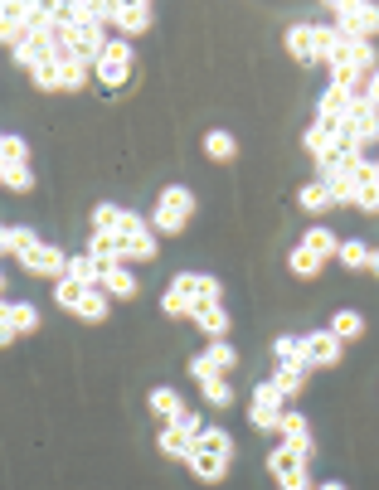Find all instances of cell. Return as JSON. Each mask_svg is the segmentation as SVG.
I'll use <instances>...</instances> for the list:
<instances>
[{
  "mask_svg": "<svg viewBox=\"0 0 379 490\" xmlns=\"http://www.w3.org/2000/svg\"><path fill=\"white\" fill-rule=\"evenodd\" d=\"M194 209H200V204H194V194L185 185H165L146 219H151V229H156L161 238H180L194 223Z\"/></svg>",
  "mask_w": 379,
  "mask_h": 490,
  "instance_id": "obj_1",
  "label": "cell"
},
{
  "mask_svg": "<svg viewBox=\"0 0 379 490\" xmlns=\"http://www.w3.org/2000/svg\"><path fill=\"white\" fill-rule=\"evenodd\" d=\"M171 287H175L190 306H219V301H224V282H219V277H209V272H175Z\"/></svg>",
  "mask_w": 379,
  "mask_h": 490,
  "instance_id": "obj_12",
  "label": "cell"
},
{
  "mask_svg": "<svg viewBox=\"0 0 379 490\" xmlns=\"http://www.w3.org/2000/svg\"><path fill=\"white\" fill-rule=\"evenodd\" d=\"M287 272L292 277H297V282H312V277H321V272H326V262H321L316 253H312V248H292V253H287Z\"/></svg>",
  "mask_w": 379,
  "mask_h": 490,
  "instance_id": "obj_30",
  "label": "cell"
},
{
  "mask_svg": "<svg viewBox=\"0 0 379 490\" xmlns=\"http://www.w3.org/2000/svg\"><path fill=\"white\" fill-rule=\"evenodd\" d=\"M204 359L214 364L219 374H234V369H238V349H234L229 340H209V345H204Z\"/></svg>",
  "mask_w": 379,
  "mask_h": 490,
  "instance_id": "obj_39",
  "label": "cell"
},
{
  "mask_svg": "<svg viewBox=\"0 0 379 490\" xmlns=\"http://www.w3.org/2000/svg\"><path fill=\"white\" fill-rule=\"evenodd\" d=\"M103 291L112 301H136V297H142V277L126 268V262H117V268L103 272Z\"/></svg>",
  "mask_w": 379,
  "mask_h": 490,
  "instance_id": "obj_19",
  "label": "cell"
},
{
  "mask_svg": "<svg viewBox=\"0 0 379 490\" xmlns=\"http://www.w3.org/2000/svg\"><path fill=\"white\" fill-rule=\"evenodd\" d=\"M355 97H360V88H350V83H335L331 78L326 88H321V97H316V122H326V127H331V122H341Z\"/></svg>",
  "mask_w": 379,
  "mask_h": 490,
  "instance_id": "obj_13",
  "label": "cell"
},
{
  "mask_svg": "<svg viewBox=\"0 0 379 490\" xmlns=\"http://www.w3.org/2000/svg\"><path fill=\"white\" fill-rule=\"evenodd\" d=\"M54 44H59V39H49V34H30L25 39V44L15 49V64L20 68H45V64H59V54H54Z\"/></svg>",
  "mask_w": 379,
  "mask_h": 490,
  "instance_id": "obj_20",
  "label": "cell"
},
{
  "mask_svg": "<svg viewBox=\"0 0 379 490\" xmlns=\"http://www.w3.org/2000/svg\"><path fill=\"white\" fill-rule=\"evenodd\" d=\"M107 316H112V297H107L103 287H93L88 301H83V311H78V320H88V326H103Z\"/></svg>",
  "mask_w": 379,
  "mask_h": 490,
  "instance_id": "obj_35",
  "label": "cell"
},
{
  "mask_svg": "<svg viewBox=\"0 0 379 490\" xmlns=\"http://www.w3.org/2000/svg\"><path fill=\"white\" fill-rule=\"evenodd\" d=\"M316 490H350V485H345V481H321Z\"/></svg>",
  "mask_w": 379,
  "mask_h": 490,
  "instance_id": "obj_45",
  "label": "cell"
},
{
  "mask_svg": "<svg viewBox=\"0 0 379 490\" xmlns=\"http://www.w3.org/2000/svg\"><path fill=\"white\" fill-rule=\"evenodd\" d=\"M370 277H379V248H374V258H370Z\"/></svg>",
  "mask_w": 379,
  "mask_h": 490,
  "instance_id": "obj_46",
  "label": "cell"
},
{
  "mask_svg": "<svg viewBox=\"0 0 379 490\" xmlns=\"http://www.w3.org/2000/svg\"><path fill=\"white\" fill-rule=\"evenodd\" d=\"M0 185H5V194H30L35 190V171L30 165H0Z\"/></svg>",
  "mask_w": 379,
  "mask_h": 490,
  "instance_id": "obj_36",
  "label": "cell"
},
{
  "mask_svg": "<svg viewBox=\"0 0 379 490\" xmlns=\"http://www.w3.org/2000/svg\"><path fill=\"white\" fill-rule=\"evenodd\" d=\"M146 408H151V417H161V427L165 423H180V417H185L190 408H185V394H180V388H171V384H156L146 394Z\"/></svg>",
  "mask_w": 379,
  "mask_h": 490,
  "instance_id": "obj_17",
  "label": "cell"
},
{
  "mask_svg": "<svg viewBox=\"0 0 379 490\" xmlns=\"http://www.w3.org/2000/svg\"><path fill=\"white\" fill-rule=\"evenodd\" d=\"M277 437H283V446H292L297 456H306L312 461L316 456V437H312V423L297 413V408H287L283 413V423H277Z\"/></svg>",
  "mask_w": 379,
  "mask_h": 490,
  "instance_id": "obj_15",
  "label": "cell"
},
{
  "mask_svg": "<svg viewBox=\"0 0 379 490\" xmlns=\"http://www.w3.org/2000/svg\"><path fill=\"white\" fill-rule=\"evenodd\" d=\"M268 475L277 481V490H316L306 456H297L292 446H273V452H268Z\"/></svg>",
  "mask_w": 379,
  "mask_h": 490,
  "instance_id": "obj_6",
  "label": "cell"
},
{
  "mask_svg": "<svg viewBox=\"0 0 379 490\" xmlns=\"http://www.w3.org/2000/svg\"><path fill=\"white\" fill-rule=\"evenodd\" d=\"M302 349H306V369H335V364L345 359V345L331 335V326H321V330H306L302 335Z\"/></svg>",
  "mask_w": 379,
  "mask_h": 490,
  "instance_id": "obj_10",
  "label": "cell"
},
{
  "mask_svg": "<svg viewBox=\"0 0 379 490\" xmlns=\"http://www.w3.org/2000/svg\"><path fill=\"white\" fill-rule=\"evenodd\" d=\"M200 432H204V417H200V413H185L180 423H165V427L156 432L161 456H171V461H190L194 442H200Z\"/></svg>",
  "mask_w": 379,
  "mask_h": 490,
  "instance_id": "obj_5",
  "label": "cell"
},
{
  "mask_svg": "<svg viewBox=\"0 0 379 490\" xmlns=\"http://www.w3.org/2000/svg\"><path fill=\"white\" fill-rule=\"evenodd\" d=\"M302 248H312V253L321 258V262H331V258H341V238H335L326 223H312V229L302 233Z\"/></svg>",
  "mask_w": 379,
  "mask_h": 490,
  "instance_id": "obj_28",
  "label": "cell"
},
{
  "mask_svg": "<svg viewBox=\"0 0 379 490\" xmlns=\"http://www.w3.org/2000/svg\"><path fill=\"white\" fill-rule=\"evenodd\" d=\"M326 15L341 34L350 39H364V44H374L379 39V5L374 0H326Z\"/></svg>",
  "mask_w": 379,
  "mask_h": 490,
  "instance_id": "obj_2",
  "label": "cell"
},
{
  "mask_svg": "<svg viewBox=\"0 0 379 490\" xmlns=\"http://www.w3.org/2000/svg\"><path fill=\"white\" fill-rule=\"evenodd\" d=\"M132 68H136V44H132V39H122V34H112L103 59H97V68H93V78L103 83V88L117 93V88L132 83Z\"/></svg>",
  "mask_w": 379,
  "mask_h": 490,
  "instance_id": "obj_4",
  "label": "cell"
},
{
  "mask_svg": "<svg viewBox=\"0 0 379 490\" xmlns=\"http://www.w3.org/2000/svg\"><path fill=\"white\" fill-rule=\"evenodd\" d=\"M39 330V311H35V306L30 301H5V306H0V345H15L20 340V335H35Z\"/></svg>",
  "mask_w": 379,
  "mask_h": 490,
  "instance_id": "obj_11",
  "label": "cell"
},
{
  "mask_svg": "<svg viewBox=\"0 0 379 490\" xmlns=\"http://www.w3.org/2000/svg\"><path fill=\"white\" fill-rule=\"evenodd\" d=\"M88 83H93L88 64H59V93H83Z\"/></svg>",
  "mask_w": 379,
  "mask_h": 490,
  "instance_id": "obj_38",
  "label": "cell"
},
{
  "mask_svg": "<svg viewBox=\"0 0 379 490\" xmlns=\"http://www.w3.org/2000/svg\"><path fill=\"white\" fill-rule=\"evenodd\" d=\"M200 446H209V452H219L224 461H234V452H238V446H234V437H229L224 427H204V432H200Z\"/></svg>",
  "mask_w": 379,
  "mask_h": 490,
  "instance_id": "obj_42",
  "label": "cell"
},
{
  "mask_svg": "<svg viewBox=\"0 0 379 490\" xmlns=\"http://www.w3.org/2000/svg\"><path fill=\"white\" fill-rule=\"evenodd\" d=\"M204 156L214 161V165H229V161L238 156V136H234L229 127H209V132H204Z\"/></svg>",
  "mask_w": 379,
  "mask_h": 490,
  "instance_id": "obj_24",
  "label": "cell"
},
{
  "mask_svg": "<svg viewBox=\"0 0 379 490\" xmlns=\"http://www.w3.org/2000/svg\"><path fill=\"white\" fill-rule=\"evenodd\" d=\"M185 466H190L194 481H204V485H224V481H229V466H234V461H224L219 452H209V446L194 442V452H190Z\"/></svg>",
  "mask_w": 379,
  "mask_h": 490,
  "instance_id": "obj_16",
  "label": "cell"
},
{
  "mask_svg": "<svg viewBox=\"0 0 379 490\" xmlns=\"http://www.w3.org/2000/svg\"><path fill=\"white\" fill-rule=\"evenodd\" d=\"M306 379H312V369H292V364H277V369H273V388L287 403H297L306 394Z\"/></svg>",
  "mask_w": 379,
  "mask_h": 490,
  "instance_id": "obj_25",
  "label": "cell"
},
{
  "mask_svg": "<svg viewBox=\"0 0 379 490\" xmlns=\"http://www.w3.org/2000/svg\"><path fill=\"white\" fill-rule=\"evenodd\" d=\"M297 204L306 214H326V209H335V194H331V185H321V180H306L297 190Z\"/></svg>",
  "mask_w": 379,
  "mask_h": 490,
  "instance_id": "obj_31",
  "label": "cell"
},
{
  "mask_svg": "<svg viewBox=\"0 0 379 490\" xmlns=\"http://www.w3.org/2000/svg\"><path fill=\"white\" fill-rule=\"evenodd\" d=\"M194 326H200L204 340H229L234 316L224 311V301H219V306H194Z\"/></svg>",
  "mask_w": 379,
  "mask_h": 490,
  "instance_id": "obj_21",
  "label": "cell"
},
{
  "mask_svg": "<svg viewBox=\"0 0 379 490\" xmlns=\"http://www.w3.org/2000/svg\"><path fill=\"white\" fill-rule=\"evenodd\" d=\"M283 44L297 64H316V24H287Z\"/></svg>",
  "mask_w": 379,
  "mask_h": 490,
  "instance_id": "obj_22",
  "label": "cell"
},
{
  "mask_svg": "<svg viewBox=\"0 0 379 490\" xmlns=\"http://www.w3.org/2000/svg\"><path fill=\"white\" fill-rule=\"evenodd\" d=\"M88 282H78V277H59V282H54V306H59V311H68V316H78L83 311V301H88Z\"/></svg>",
  "mask_w": 379,
  "mask_h": 490,
  "instance_id": "obj_23",
  "label": "cell"
},
{
  "mask_svg": "<svg viewBox=\"0 0 379 490\" xmlns=\"http://www.w3.org/2000/svg\"><path fill=\"white\" fill-rule=\"evenodd\" d=\"M287 408H292V403L273 388V379L268 384H253V398H248V423H253V432H277V423H283Z\"/></svg>",
  "mask_w": 379,
  "mask_h": 490,
  "instance_id": "obj_8",
  "label": "cell"
},
{
  "mask_svg": "<svg viewBox=\"0 0 379 490\" xmlns=\"http://www.w3.org/2000/svg\"><path fill=\"white\" fill-rule=\"evenodd\" d=\"M0 165H30V142L15 132H5L0 136Z\"/></svg>",
  "mask_w": 379,
  "mask_h": 490,
  "instance_id": "obj_37",
  "label": "cell"
},
{
  "mask_svg": "<svg viewBox=\"0 0 379 490\" xmlns=\"http://www.w3.org/2000/svg\"><path fill=\"white\" fill-rule=\"evenodd\" d=\"M370 258H374L370 243H360V238H345V243H341V258H335V262H341L345 272H370Z\"/></svg>",
  "mask_w": 379,
  "mask_h": 490,
  "instance_id": "obj_32",
  "label": "cell"
},
{
  "mask_svg": "<svg viewBox=\"0 0 379 490\" xmlns=\"http://www.w3.org/2000/svg\"><path fill=\"white\" fill-rule=\"evenodd\" d=\"M35 15H39V0H5L0 5V39L10 44V54L35 34Z\"/></svg>",
  "mask_w": 379,
  "mask_h": 490,
  "instance_id": "obj_7",
  "label": "cell"
},
{
  "mask_svg": "<svg viewBox=\"0 0 379 490\" xmlns=\"http://www.w3.org/2000/svg\"><path fill=\"white\" fill-rule=\"evenodd\" d=\"M35 243H39V233L25 229V223H5V229H0V253L5 258H25Z\"/></svg>",
  "mask_w": 379,
  "mask_h": 490,
  "instance_id": "obj_27",
  "label": "cell"
},
{
  "mask_svg": "<svg viewBox=\"0 0 379 490\" xmlns=\"http://www.w3.org/2000/svg\"><path fill=\"white\" fill-rule=\"evenodd\" d=\"M161 316H165V320H194V306L180 297L175 287H165V291H161Z\"/></svg>",
  "mask_w": 379,
  "mask_h": 490,
  "instance_id": "obj_41",
  "label": "cell"
},
{
  "mask_svg": "<svg viewBox=\"0 0 379 490\" xmlns=\"http://www.w3.org/2000/svg\"><path fill=\"white\" fill-rule=\"evenodd\" d=\"M112 233L122 238L126 262H156L161 258V233L151 229V219L136 214V209H122V219H117V229H112Z\"/></svg>",
  "mask_w": 379,
  "mask_h": 490,
  "instance_id": "obj_3",
  "label": "cell"
},
{
  "mask_svg": "<svg viewBox=\"0 0 379 490\" xmlns=\"http://www.w3.org/2000/svg\"><path fill=\"white\" fill-rule=\"evenodd\" d=\"M345 127L355 132L364 146L379 142V107H370V97H364V93L355 97V103H350V112H345Z\"/></svg>",
  "mask_w": 379,
  "mask_h": 490,
  "instance_id": "obj_18",
  "label": "cell"
},
{
  "mask_svg": "<svg viewBox=\"0 0 379 490\" xmlns=\"http://www.w3.org/2000/svg\"><path fill=\"white\" fill-rule=\"evenodd\" d=\"M151 24H156V5H151V0H126V5H117L112 30H117L122 39H136V34H146Z\"/></svg>",
  "mask_w": 379,
  "mask_h": 490,
  "instance_id": "obj_14",
  "label": "cell"
},
{
  "mask_svg": "<svg viewBox=\"0 0 379 490\" xmlns=\"http://www.w3.org/2000/svg\"><path fill=\"white\" fill-rule=\"evenodd\" d=\"M88 258H97L103 268H117V262H126V248L117 233H88Z\"/></svg>",
  "mask_w": 379,
  "mask_h": 490,
  "instance_id": "obj_26",
  "label": "cell"
},
{
  "mask_svg": "<svg viewBox=\"0 0 379 490\" xmlns=\"http://www.w3.org/2000/svg\"><path fill=\"white\" fill-rule=\"evenodd\" d=\"M364 97H370V107H379V74H374L370 83H364Z\"/></svg>",
  "mask_w": 379,
  "mask_h": 490,
  "instance_id": "obj_44",
  "label": "cell"
},
{
  "mask_svg": "<svg viewBox=\"0 0 379 490\" xmlns=\"http://www.w3.org/2000/svg\"><path fill=\"white\" fill-rule=\"evenodd\" d=\"M273 359H277V364H292V369H306L302 335H277V340H273Z\"/></svg>",
  "mask_w": 379,
  "mask_h": 490,
  "instance_id": "obj_33",
  "label": "cell"
},
{
  "mask_svg": "<svg viewBox=\"0 0 379 490\" xmlns=\"http://www.w3.org/2000/svg\"><path fill=\"white\" fill-rule=\"evenodd\" d=\"M103 262L97 258H88V253H74L68 258V277H78V282H88V287H103Z\"/></svg>",
  "mask_w": 379,
  "mask_h": 490,
  "instance_id": "obj_34",
  "label": "cell"
},
{
  "mask_svg": "<svg viewBox=\"0 0 379 490\" xmlns=\"http://www.w3.org/2000/svg\"><path fill=\"white\" fill-rule=\"evenodd\" d=\"M20 272H25V277H49V282H59V277H68V253L39 238L30 253L20 258Z\"/></svg>",
  "mask_w": 379,
  "mask_h": 490,
  "instance_id": "obj_9",
  "label": "cell"
},
{
  "mask_svg": "<svg viewBox=\"0 0 379 490\" xmlns=\"http://www.w3.org/2000/svg\"><path fill=\"white\" fill-rule=\"evenodd\" d=\"M331 335L341 345H355L360 335H364V316L355 311V306H345V311H331Z\"/></svg>",
  "mask_w": 379,
  "mask_h": 490,
  "instance_id": "obj_29",
  "label": "cell"
},
{
  "mask_svg": "<svg viewBox=\"0 0 379 490\" xmlns=\"http://www.w3.org/2000/svg\"><path fill=\"white\" fill-rule=\"evenodd\" d=\"M200 398L209 403V408H219V413H224V408H234V398H238V394L229 388V379H209V384H200Z\"/></svg>",
  "mask_w": 379,
  "mask_h": 490,
  "instance_id": "obj_40",
  "label": "cell"
},
{
  "mask_svg": "<svg viewBox=\"0 0 379 490\" xmlns=\"http://www.w3.org/2000/svg\"><path fill=\"white\" fill-rule=\"evenodd\" d=\"M117 219H122V204H97L93 209V233H112Z\"/></svg>",
  "mask_w": 379,
  "mask_h": 490,
  "instance_id": "obj_43",
  "label": "cell"
}]
</instances>
